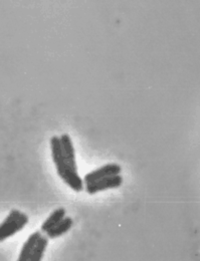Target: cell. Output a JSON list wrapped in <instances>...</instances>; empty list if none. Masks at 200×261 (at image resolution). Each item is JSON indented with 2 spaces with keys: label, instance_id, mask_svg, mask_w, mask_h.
I'll return each instance as SVG.
<instances>
[{
  "label": "cell",
  "instance_id": "cell-5",
  "mask_svg": "<svg viewBox=\"0 0 200 261\" xmlns=\"http://www.w3.org/2000/svg\"><path fill=\"white\" fill-rule=\"evenodd\" d=\"M60 139H61V142H62L66 162L70 168L78 171V164H77V160H76V151H74L73 144H72L70 136L68 134H63L60 137Z\"/></svg>",
  "mask_w": 200,
  "mask_h": 261
},
{
  "label": "cell",
  "instance_id": "cell-7",
  "mask_svg": "<svg viewBox=\"0 0 200 261\" xmlns=\"http://www.w3.org/2000/svg\"><path fill=\"white\" fill-rule=\"evenodd\" d=\"M66 215H67V210L65 208L61 207V208L56 209L53 213H51V215L41 224L40 232L46 233L51 229L54 228L66 217Z\"/></svg>",
  "mask_w": 200,
  "mask_h": 261
},
{
  "label": "cell",
  "instance_id": "cell-3",
  "mask_svg": "<svg viewBox=\"0 0 200 261\" xmlns=\"http://www.w3.org/2000/svg\"><path fill=\"white\" fill-rule=\"evenodd\" d=\"M123 177L121 175L111 176L104 179H101L98 181H95L93 183L85 185V190L90 195H95L102 191L110 190V189H117L122 186L123 184Z\"/></svg>",
  "mask_w": 200,
  "mask_h": 261
},
{
  "label": "cell",
  "instance_id": "cell-2",
  "mask_svg": "<svg viewBox=\"0 0 200 261\" xmlns=\"http://www.w3.org/2000/svg\"><path fill=\"white\" fill-rule=\"evenodd\" d=\"M55 165H56L59 177L71 190L76 192H82L85 190V184L83 179L79 175V172L70 168L66 162L65 158L59 160L58 162L55 163Z\"/></svg>",
  "mask_w": 200,
  "mask_h": 261
},
{
  "label": "cell",
  "instance_id": "cell-9",
  "mask_svg": "<svg viewBox=\"0 0 200 261\" xmlns=\"http://www.w3.org/2000/svg\"><path fill=\"white\" fill-rule=\"evenodd\" d=\"M48 245V238L45 235H41V237L39 238V240L37 241L35 247H34V251L30 257L29 261H41L44 253L46 251Z\"/></svg>",
  "mask_w": 200,
  "mask_h": 261
},
{
  "label": "cell",
  "instance_id": "cell-1",
  "mask_svg": "<svg viewBox=\"0 0 200 261\" xmlns=\"http://www.w3.org/2000/svg\"><path fill=\"white\" fill-rule=\"evenodd\" d=\"M30 222L28 214L17 209L9 212L7 217L0 223V242L20 232Z\"/></svg>",
  "mask_w": 200,
  "mask_h": 261
},
{
  "label": "cell",
  "instance_id": "cell-8",
  "mask_svg": "<svg viewBox=\"0 0 200 261\" xmlns=\"http://www.w3.org/2000/svg\"><path fill=\"white\" fill-rule=\"evenodd\" d=\"M73 225V220L70 217H65L57 226H55L54 228L51 229L49 231H47L45 233V236L48 239H56L59 238L61 236H63L64 234H66L68 232Z\"/></svg>",
  "mask_w": 200,
  "mask_h": 261
},
{
  "label": "cell",
  "instance_id": "cell-6",
  "mask_svg": "<svg viewBox=\"0 0 200 261\" xmlns=\"http://www.w3.org/2000/svg\"><path fill=\"white\" fill-rule=\"evenodd\" d=\"M41 235H42V233L40 231H35L29 236V238L27 239V241L24 242V244L21 247L19 256L16 261H29L33 251H34V247H35L37 241L39 240V238L41 237Z\"/></svg>",
  "mask_w": 200,
  "mask_h": 261
},
{
  "label": "cell",
  "instance_id": "cell-4",
  "mask_svg": "<svg viewBox=\"0 0 200 261\" xmlns=\"http://www.w3.org/2000/svg\"><path fill=\"white\" fill-rule=\"evenodd\" d=\"M122 172V168L119 164L110 163L106 164L104 166H102L100 168L88 173L85 175L83 181L84 184H90L93 183L95 181H98L101 179L107 178V177H111V176H116V175H120Z\"/></svg>",
  "mask_w": 200,
  "mask_h": 261
}]
</instances>
